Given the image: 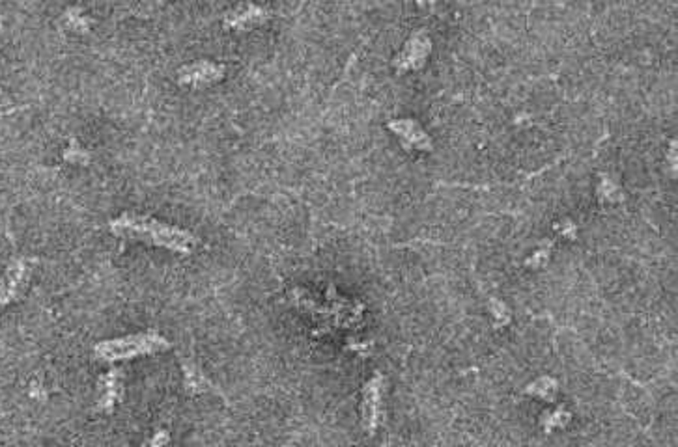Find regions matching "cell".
<instances>
[{"instance_id":"6da1fadb","label":"cell","mask_w":678,"mask_h":447,"mask_svg":"<svg viewBox=\"0 0 678 447\" xmlns=\"http://www.w3.org/2000/svg\"><path fill=\"white\" fill-rule=\"evenodd\" d=\"M111 231L124 239L142 240L176 254H189L197 246V239L192 233L150 217L124 214L111 222Z\"/></svg>"},{"instance_id":"7a4b0ae2","label":"cell","mask_w":678,"mask_h":447,"mask_svg":"<svg viewBox=\"0 0 678 447\" xmlns=\"http://www.w3.org/2000/svg\"><path fill=\"white\" fill-rule=\"evenodd\" d=\"M169 346V341L157 332H142V334L125 335L116 339L99 341L94 346V354L97 360L103 362H120V360H131V358L167 351Z\"/></svg>"},{"instance_id":"3957f363","label":"cell","mask_w":678,"mask_h":447,"mask_svg":"<svg viewBox=\"0 0 678 447\" xmlns=\"http://www.w3.org/2000/svg\"><path fill=\"white\" fill-rule=\"evenodd\" d=\"M223 75V67L211 61H197L191 66L183 67L180 71V82L183 84H200V82H211L217 80Z\"/></svg>"},{"instance_id":"277c9868","label":"cell","mask_w":678,"mask_h":447,"mask_svg":"<svg viewBox=\"0 0 678 447\" xmlns=\"http://www.w3.org/2000/svg\"><path fill=\"white\" fill-rule=\"evenodd\" d=\"M122 393V376L118 369H111L101 382V399L97 402L99 412H111Z\"/></svg>"},{"instance_id":"5b68a950","label":"cell","mask_w":678,"mask_h":447,"mask_svg":"<svg viewBox=\"0 0 678 447\" xmlns=\"http://www.w3.org/2000/svg\"><path fill=\"white\" fill-rule=\"evenodd\" d=\"M24 274H27V268H24L23 263L13 265L12 270L8 272L6 281H2V287H0V302L12 300L13 295L17 293V287L24 279Z\"/></svg>"},{"instance_id":"8992f818","label":"cell","mask_w":678,"mask_h":447,"mask_svg":"<svg viewBox=\"0 0 678 447\" xmlns=\"http://www.w3.org/2000/svg\"><path fill=\"white\" fill-rule=\"evenodd\" d=\"M185 386L191 391H202L204 386H208L206 379L198 373L195 365H185Z\"/></svg>"},{"instance_id":"52a82bcc","label":"cell","mask_w":678,"mask_h":447,"mask_svg":"<svg viewBox=\"0 0 678 447\" xmlns=\"http://www.w3.org/2000/svg\"><path fill=\"white\" fill-rule=\"evenodd\" d=\"M169 432L167 430H157L155 434H153V438L150 440V444H148V447H164L167 444H169Z\"/></svg>"}]
</instances>
